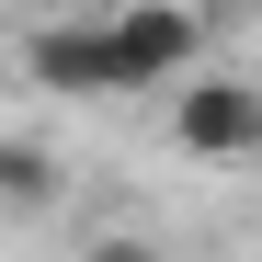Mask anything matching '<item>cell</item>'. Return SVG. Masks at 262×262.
Listing matches in <instances>:
<instances>
[{
    "label": "cell",
    "instance_id": "3",
    "mask_svg": "<svg viewBox=\"0 0 262 262\" xmlns=\"http://www.w3.org/2000/svg\"><path fill=\"white\" fill-rule=\"evenodd\" d=\"M171 137L194 160H251L262 148V92L251 80H183L171 92Z\"/></svg>",
    "mask_w": 262,
    "mask_h": 262
},
{
    "label": "cell",
    "instance_id": "1",
    "mask_svg": "<svg viewBox=\"0 0 262 262\" xmlns=\"http://www.w3.org/2000/svg\"><path fill=\"white\" fill-rule=\"evenodd\" d=\"M205 46V23L183 12V0H125V12H103V57H114V103L125 92H160V80H183Z\"/></svg>",
    "mask_w": 262,
    "mask_h": 262
},
{
    "label": "cell",
    "instance_id": "6",
    "mask_svg": "<svg viewBox=\"0 0 262 262\" xmlns=\"http://www.w3.org/2000/svg\"><path fill=\"white\" fill-rule=\"evenodd\" d=\"M228 12H262V0H228Z\"/></svg>",
    "mask_w": 262,
    "mask_h": 262
},
{
    "label": "cell",
    "instance_id": "5",
    "mask_svg": "<svg viewBox=\"0 0 262 262\" xmlns=\"http://www.w3.org/2000/svg\"><path fill=\"white\" fill-rule=\"evenodd\" d=\"M80 262H160V239H137V228H103V239L80 251Z\"/></svg>",
    "mask_w": 262,
    "mask_h": 262
},
{
    "label": "cell",
    "instance_id": "2",
    "mask_svg": "<svg viewBox=\"0 0 262 262\" xmlns=\"http://www.w3.org/2000/svg\"><path fill=\"white\" fill-rule=\"evenodd\" d=\"M23 80H34V92H57V103H114L103 12H80V23H34V34H23Z\"/></svg>",
    "mask_w": 262,
    "mask_h": 262
},
{
    "label": "cell",
    "instance_id": "4",
    "mask_svg": "<svg viewBox=\"0 0 262 262\" xmlns=\"http://www.w3.org/2000/svg\"><path fill=\"white\" fill-rule=\"evenodd\" d=\"M0 205H12V216L57 205V148L46 137H0Z\"/></svg>",
    "mask_w": 262,
    "mask_h": 262
}]
</instances>
